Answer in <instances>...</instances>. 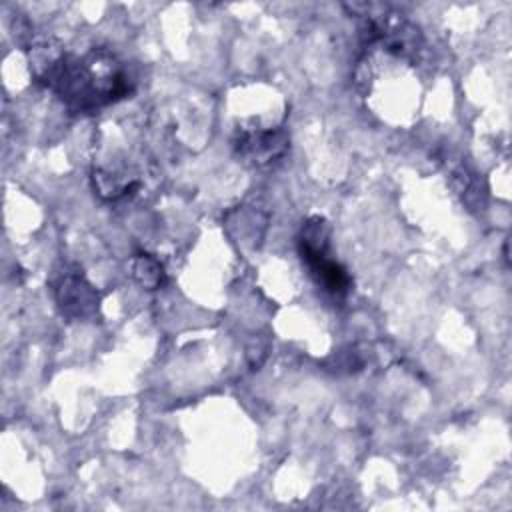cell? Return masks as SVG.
Listing matches in <instances>:
<instances>
[{"label":"cell","instance_id":"3","mask_svg":"<svg viewBox=\"0 0 512 512\" xmlns=\"http://www.w3.org/2000/svg\"><path fill=\"white\" fill-rule=\"evenodd\" d=\"M288 132L284 126L268 130H238L234 150L254 166H264L288 150Z\"/></svg>","mask_w":512,"mask_h":512},{"label":"cell","instance_id":"1","mask_svg":"<svg viewBox=\"0 0 512 512\" xmlns=\"http://www.w3.org/2000/svg\"><path fill=\"white\" fill-rule=\"evenodd\" d=\"M28 60L34 78L72 112H94L126 98L132 90L120 60L106 48H92L84 56H74L56 42H38L30 46Z\"/></svg>","mask_w":512,"mask_h":512},{"label":"cell","instance_id":"5","mask_svg":"<svg viewBox=\"0 0 512 512\" xmlns=\"http://www.w3.org/2000/svg\"><path fill=\"white\" fill-rule=\"evenodd\" d=\"M132 276L148 290L158 288L164 282V268L162 264L150 254H138L132 260Z\"/></svg>","mask_w":512,"mask_h":512},{"label":"cell","instance_id":"4","mask_svg":"<svg viewBox=\"0 0 512 512\" xmlns=\"http://www.w3.org/2000/svg\"><path fill=\"white\" fill-rule=\"evenodd\" d=\"M330 246H298L302 262L310 268L316 282L332 296H346L350 290V276L342 264L328 256Z\"/></svg>","mask_w":512,"mask_h":512},{"label":"cell","instance_id":"2","mask_svg":"<svg viewBox=\"0 0 512 512\" xmlns=\"http://www.w3.org/2000/svg\"><path fill=\"white\" fill-rule=\"evenodd\" d=\"M54 296L70 320H90L98 314L100 296L80 272H64L54 284Z\"/></svg>","mask_w":512,"mask_h":512}]
</instances>
